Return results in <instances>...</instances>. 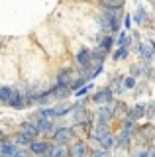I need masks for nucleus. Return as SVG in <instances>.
Instances as JSON below:
<instances>
[{
	"mask_svg": "<svg viewBox=\"0 0 155 157\" xmlns=\"http://www.w3.org/2000/svg\"><path fill=\"white\" fill-rule=\"evenodd\" d=\"M139 55H142L145 61H151L153 59V55H155V51H153V47H151V43H149V45H145V43H142V45H139Z\"/></svg>",
	"mask_w": 155,
	"mask_h": 157,
	"instance_id": "nucleus-19",
	"label": "nucleus"
},
{
	"mask_svg": "<svg viewBox=\"0 0 155 157\" xmlns=\"http://www.w3.org/2000/svg\"><path fill=\"white\" fill-rule=\"evenodd\" d=\"M0 49H2V43H0Z\"/></svg>",
	"mask_w": 155,
	"mask_h": 157,
	"instance_id": "nucleus-38",
	"label": "nucleus"
},
{
	"mask_svg": "<svg viewBox=\"0 0 155 157\" xmlns=\"http://www.w3.org/2000/svg\"><path fill=\"white\" fill-rule=\"evenodd\" d=\"M130 24H132V18H130V16H126V18H124V26L130 29Z\"/></svg>",
	"mask_w": 155,
	"mask_h": 157,
	"instance_id": "nucleus-36",
	"label": "nucleus"
},
{
	"mask_svg": "<svg viewBox=\"0 0 155 157\" xmlns=\"http://www.w3.org/2000/svg\"><path fill=\"white\" fill-rule=\"evenodd\" d=\"M134 120H130V118H128V120H124V124H122V132H124V134H130V136H132L134 134Z\"/></svg>",
	"mask_w": 155,
	"mask_h": 157,
	"instance_id": "nucleus-27",
	"label": "nucleus"
},
{
	"mask_svg": "<svg viewBox=\"0 0 155 157\" xmlns=\"http://www.w3.org/2000/svg\"><path fill=\"white\" fill-rule=\"evenodd\" d=\"M143 116H147V104H138L130 110V120H134V122L143 118Z\"/></svg>",
	"mask_w": 155,
	"mask_h": 157,
	"instance_id": "nucleus-9",
	"label": "nucleus"
},
{
	"mask_svg": "<svg viewBox=\"0 0 155 157\" xmlns=\"http://www.w3.org/2000/svg\"><path fill=\"white\" fill-rule=\"evenodd\" d=\"M36 124H37V128H40L41 134H55V128H53L51 120H41V118H40Z\"/></svg>",
	"mask_w": 155,
	"mask_h": 157,
	"instance_id": "nucleus-15",
	"label": "nucleus"
},
{
	"mask_svg": "<svg viewBox=\"0 0 155 157\" xmlns=\"http://www.w3.org/2000/svg\"><path fill=\"white\" fill-rule=\"evenodd\" d=\"M71 86H59V85H55V88H53V96L57 98V100H63V98H67L71 94Z\"/></svg>",
	"mask_w": 155,
	"mask_h": 157,
	"instance_id": "nucleus-17",
	"label": "nucleus"
},
{
	"mask_svg": "<svg viewBox=\"0 0 155 157\" xmlns=\"http://www.w3.org/2000/svg\"><path fill=\"white\" fill-rule=\"evenodd\" d=\"M20 132H26V134H30L32 137H36L37 134H41L36 122H22V124H20Z\"/></svg>",
	"mask_w": 155,
	"mask_h": 157,
	"instance_id": "nucleus-11",
	"label": "nucleus"
},
{
	"mask_svg": "<svg viewBox=\"0 0 155 157\" xmlns=\"http://www.w3.org/2000/svg\"><path fill=\"white\" fill-rule=\"evenodd\" d=\"M110 134V128H108V122H102V120H98V124L94 126V130H93V137L94 140H102V137H106Z\"/></svg>",
	"mask_w": 155,
	"mask_h": 157,
	"instance_id": "nucleus-7",
	"label": "nucleus"
},
{
	"mask_svg": "<svg viewBox=\"0 0 155 157\" xmlns=\"http://www.w3.org/2000/svg\"><path fill=\"white\" fill-rule=\"evenodd\" d=\"M116 137H118V147H120V149H128V147H130V141H132V136H130V134L120 132V136H116Z\"/></svg>",
	"mask_w": 155,
	"mask_h": 157,
	"instance_id": "nucleus-21",
	"label": "nucleus"
},
{
	"mask_svg": "<svg viewBox=\"0 0 155 157\" xmlns=\"http://www.w3.org/2000/svg\"><path fill=\"white\" fill-rule=\"evenodd\" d=\"M20 151V145L16 141H0V157H14Z\"/></svg>",
	"mask_w": 155,
	"mask_h": 157,
	"instance_id": "nucleus-4",
	"label": "nucleus"
},
{
	"mask_svg": "<svg viewBox=\"0 0 155 157\" xmlns=\"http://www.w3.org/2000/svg\"><path fill=\"white\" fill-rule=\"evenodd\" d=\"M33 140H36V137H32L30 134H26V132H20V134L16 136V144L20 147H30Z\"/></svg>",
	"mask_w": 155,
	"mask_h": 157,
	"instance_id": "nucleus-16",
	"label": "nucleus"
},
{
	"mask_svg": "<svg viewBox=\"0 0 155 157\" xmlns=\"http://www.w3.org/2000/svg\"><path fill=\"white\" fill-rule=\"evenodd\" d=\"M143 20H145V10L139 6L138 8V14H135V24H143Z\"/></svg>",
	"mask_w": 155,
	"mask_h": 157,
	"instance_id": "nucleus-30",
	"label": "nucleus"
},
{
	"mask_svg": "<svg viewBox=\"0 0 155 157\" xmlns=\"http://www.w3.org/2000/svg\"><path fill=\"white\" fill-rule=\"evenodd\" d=\"M134 157H149V149H147V147H143V145H139L138 149H135Z\"/></svg>",
	"mask_w": 155,
	"mask_h": 157,
	"instance_id": "nucleus-29",
	"label": "nucleus"
},
{
	"mask_svg": "<svg viewBox=\"0 0 155 157\" xmlns=\"http://www.w3.org/2000/svg\"><path fill=\"white\" fill-rule=\"evenodd\" d=\"M135 86V77H126L124 78V88H134Z\"/></svg>",
	"mask_w": 155,
	"mask_h": 157,
	"instance_id": "nucleus-32",
	"label": "nucleus"
},
{
	"mask_svg": "<svg viewBox=\"0 0 155 157\" xmlns=\"http://www.w3.org/2000/svg\"><path fill=\"white\" fill-rule=\"evenodd\" d=\"M69 155H71V147H67V145L55 144L51 147V157H69Z\"/></svg>",
	"mask_w": 155,
	"mask_h": 157,
	"instance_id": "nucleus-13",
	"label": "nucleus"
},
{
	"mask_svg": "<svg viewBox=\"0 0 155 157\" xmlns=\"http://www.w3.org/2000/svg\"><path fill=\"white\" fill-rule=\"evenodd\" d=\"M77 65L81 67V71H90L94 67V57L86 47H81L77 53Z\"/></svg>",
	"mask_w": 155,
	"mask_h": 157,
	"instance_id": "nucleus-1",
	"label": "nucleus"
},
{
	"mask_svg": "<svg viewBox=\"0 0 155 157\" xmlns=\"http://www.w3.org/2000/svg\"><path fill=\"white\" fill-rule=\"evenodd\" d=\"M149 157H155V147H151V149H149Z\"/></svg>",
	"mask_w": 155,
	"mask_h": 157,
	"instance_id": "nucleus-37",
	"label": "nucleus"
},
{
	"mask_svg": "<svg viewBox=\"0 0 155 157\" xmlns=\"http://www.w3.org/2000/svg\"><path fill=\"white\" fill-rule=\"evenodd\" d=\"M98 24H100V28H102V32L106 33V36H110V33H114V32H116L114 26L110 24V20L106 18L104 14H102V16H98Z\"/></svg>",
	"mask_w": 155,
	"mask_h": 157,
	"instance_id": "nucleus-18",
	"label": "nucleus"
},
{
	"mask_svg": "<svg viewBox=\"0 0 155 157\" xmlns=\"http://www.w3.org/2000/svg\"><path fill=\"white\" fill-rule=\"evenodd\" d=\"M86 85H89V81H86L85 77H79V78H75V81L71 82V90L77 92L79 88H83V86H86Z\"/></svg>",
	"mask_w": 155,
	"mask_h": 157,
	"instance_id": "nucleus-26",
	"label": "nucleus"
},
{
	"mask_svg": "<svg viewBox=\"0 0 155 157\" xmlns=\"http://www.w3.org/2000/svg\"><path fill=\"white\" fill-rule=\"evenodd\" d=\"M14 94H16V90L12 86H0V102L2 104H10Z\"/></svg>",
	"mask_w": 155,
	"mask_h": 157,
	"instance_id": "nucleus-12",
	"label": "nucleus"
},
{
	"mask_svg": "<svg viewBox=\"0 0 155 157\" xmlns=\"http://www.w3.org/2000/svg\"><path fill=\"white\" fill-rule=\"evenodd\" d=\"M112 45H114V36H104L98 47L102 49V51H106V53H108L110 49H112Z\"/></svg>",
	"mask_w": 155,
	"mask_h": 157,
	"instance_id": "nucleus-23",
	"label": "nucleus"
},
{
	"mask_svg": "<svg viewBox=\"0 0 155 157\" xmlns=\"http://www.w3.org/2000/svg\"><path fill=\"white\" fill-rule=\"evenodd\" d=\"M116 106H118V104H114V102L102 104L98 110H96V118L102 120V122H110V120H112V116L116 114Z\"/></svg>",
	"mask_w": 155,
	"mask_h": 157,
	"instance_id": "nucleus-3",
	"label": "nucleus"
},
{
	"mask_svg": "<svg viewBox=\"0 0 155 157\" xmlns=\"http://www.w3.org/2000/svg\"><path fill=\"white\" fill-rule=\"evenodd\" d=\"M155 116V102L147 104V118H153Z\"/></svg>",
	"mask_w": 155,
	"mask_h": 157,
	"instance_id": "nucleus-34",
	"label": "nucleus"
},
{
	"mask_svg": "<svg viewBox=\"0 0 155 157\" xmlns=\"http://www.w3.org/2000/svg\"><path fill=\"white\" fill-rule=\"evenodd\" d=\"M73 140V130L69 126H61L55 130V134H53V141L59 145H67L69 141Z\"/></svg>",
	"mask_w": 155,
	"mask_h": 157,
	"instance_id": "nucleus-2",
	"label": "nucleus"
},
{
	"mask_svg": "<svg viewBox=\"0 0 155 157\" xmlns=\"http://www.w3.org/2000/svg\"><path fill=\"white\" fill-rule=\"evenodd\" d=\"M102 8H122L124 0H98Z\"/></svg>",
	"mask_w": 155,
	"mask_h": 157,
	"instance_id": "nucleus-24",
	"label": "nucleus"
},
{
	"mask_svg": "<svg viewBox=\"0 0 155 157\" xmlns=\"http://www.w3.org/2000/svg\"><path fill=\"white\" fill-rule=\"evenodd\" d=\"M112 94L114 92L110 90V88H102V90H98V92L93 94V100L96 104H108V102H112Z\"/></svg>",
	"mask_w": 155,
	"mask_h": 157,
	"instance_id": "nucleus-6",
	"label": "nucleus"
},
{
	"mask_svg": "<svg viewBox=\"0 0 155 157\" xmlns=\"http://www.w3.org/2000/svg\"><path fill=\"white\" fill-rule=\"evenodd\" d=\"M90 88H93V86H90V85H86V86H83V88H79V90L75 92V96H77V98H79V100H81V98H83V96L86 94V92L90 90Z\"/></svg>",
	"mask_w": 155,
	"mask_h": 157,
	"instance_id": "nucleus-31",
	"label": "nucleus"
},
{
	"mask_svg": "<svg viewBox=\"0 0 155 157\" xmlns=\"http://www.w3.org/2000/svg\"><path fill=\"white\" fill-rule=\"evenodd\" d=\"M55 108V118H61V116H67V114H71L75 108L69 106V104H59V106H53Z\"/></svg>",
	"mask_w": 155,
	"mask_h": 157,
	"instance_id": "nucleus-22",
	"label": "nucleus"
},
{
	"mask_svg": "<svg viewBox=\"0 0 155 157\" xmlns=\"http://www.w3.org/2000/svg\"><path fill=\"white\" fill-rule=\"evenodd\" d=\"M90 157H110V155H108V151H106V149L100 147V149H94L93 153H90Z\"/></svg>",
	"mask_w": 155,
	"mask_h": 157,
	"instance_id": "nucleus-33",
	"label": "nucleus"
},
{
	"mask_svg": "<svg viewBox=\"0 0 155 157\" xmlns=\"http://www.w3.org/2000/svg\"><path fill=\"white\" fill-rule=\"evenodd\" d=\"M28 102H26V94H22V92H16V94L12 96V100H10V104L8 106H12V108H16V110H20V108H24Z\"/></svg>",
	"mask_w": 155,
	"mask_h": 157,
	"instance_id": "nucleus-14",
	"label": "nucleus"
},
{
	"mask_svg": "<svg viewBox=\"0 0 155 157\" xmlns=\"http://www.w3.org/2000/svg\"><path fill=\"white\" fill-rule=\"evenodd\" d=\"M71 69H61L57 75V85L59 86H71Z\"/></svg>",
	"mask_w": 155,
	"mask_h": 157,
	"instance_id": "nucleus-10",
	"label": "nucleus"
},
{
	"mask_svg": "<svg viewBox=\"0 0 155 157\" xmlns=\"http://www.w3.org/2000/svg\"><path fill=\"white\" fill-rule=\"evenodd\" d=\"M36 118H37V120H40V118H41V120H51V118H55V108H41V110H37V114H36Z\"/></svg>",
	"mask_w": 155,
	"mask_h": 157,
	"instance_id": "nucleus-20",
	"label": "nucleus"
},
{
	"mask_svg": "<svg viewBox=\"0 0 155 157\" xmlns=\"http://www.w3.org/2000/svg\"><path fill=\"white\" fill-rule=\"evenodd\" d=\"M90 151H89V145L86 141H75L71 145V157H89Z\"/></svg>",
	"mask_w": 155,
	"mask_h": 157,
	"instance_id": "nucleus-5",
	"label": "nucleus"
},
{
	"mask_svg": "<svg viewBox=\"0 0 155 157\" xmlns=\"http://www.w3.org/2000/svg\"><path fill=\"white\" fill-rule=\"evenodd\" d=\"M126 57H128V49H126V47H118V51L114 53V59H116V61H122V59H126Z\"/></svg>",
	"mask_w": 155,
	"mask_h": 157,
	"instance_id": "nucleus-28",
	"label": "nucleus"
},
{
	"mask_svg": "<svg viewBox=\"0 0 155 157\" xmlns=\"http://www.w3.org/2000/svg\"><path fill=\"white\" fill-rule=\"evenodd\" d=\"M100 147H102V149H106V151L116 149V147H118V137L112 136V134H108L106 137H102V140H100Z\"/></svg>",
	"mask_w": 155,
	"mask_h": 157,
	"instance_id": "nucleus-8",
	"label": "nucleus"
},
{
	"mask_svg": "<svg viewBox=\"0 0 155 157\" xmlns=\"http://www.w3.org/2000/svg\"><path fill=\"white\" fill-rule=\"evenodd\" d=\"M14 157H30V151H26V149H20Z\"/></svg>",
	"mask_w": 155,
	"mask_h": 157,
	"instance_id": "nucleus-35",
	"label": "nucleus"
},
{
	"mask_svg": "<svg viewBox=\"0 0 155 157\" xmlns=\"http://www.w3.org/2000/svg\"><path fill=\"white\" fill-rule=\"evenodd\" d=\"M132 45V37L126 36V32H120V37H118V47H126L128 49Z\"/></svg>",
	"mask_w": 155,
	"mask_h": 157,
	"instance_id": "nucleus-25",
	"label": "nucleus"
}]
</instances>
